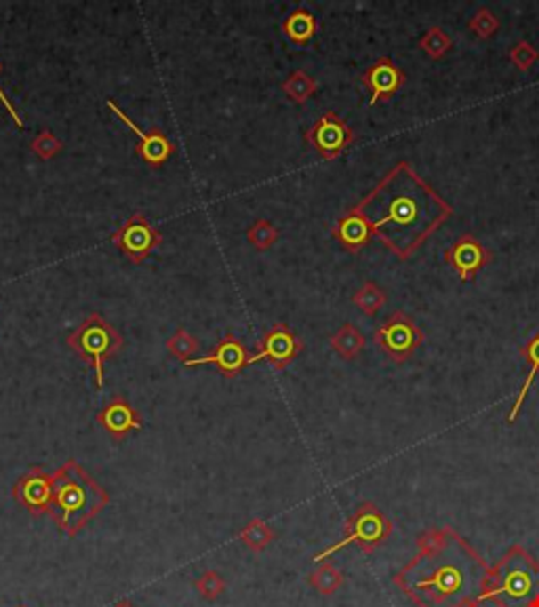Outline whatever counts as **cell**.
<instances>
[{"instance_id":"836d02e7","label":"cell","mask_w":539,"mask_h":607,"mask_svg":"<svg viewBox=\"0 0 539 607\" xmlns=\"http://www.w3.org/2000/svg\"><path fill=\"white\" fill-rule=\"evenodd\" d=\"M114 607H135V605H133L131 601H118V603H116Z\"/></svg>"},{"instance_id":"30bf717a","label":"cell","mask_w":539,"mask_h":607,"mask_svg":"<svg viewBox=\"0 0 539 607\" xmlns=\"http://www.w3.org/2000/svg\"><path fill=\"white\" fill-rule=\"evenodd\" d=\"M53 472L49 475L45 468L32 466L13 485V498L34 517H40V514L49 513L53 504Z\"/></svg>"},{"instance_id":"d6a6232c","label":"cell","mask_w":539,"mask_h":607,"mask_svg":"<svg viewBox=\"0 0 539 607\" xmlns=\"http://www.w3.org/2000/svg\"><path fill=\"white\" fill-rule=\"evenodd\" d=\"M455 607H483V605H480V601L477 597H466V599H461Z\"/></svg>"},{"instance_id":"1f68e13d","label":"cell","mask_w":539,"mask_h":607,"mask_svg":"<svg viewBox=\"0 0 539 607\" xmlns=\"http://www.w3.org/2000/svg\"><path fill=\"white\" fill-rule=\"evenodd\" d=\"M0 70H3V68H0ZM0 103H3V106L9 110V114H11V119H13V123H15L17 127H23V120L20 119V114H17V110H15V106H13V103H11V100H9V97H7V95H4L3 86H0Z\"/></svg>"},{"instance_id":"ba28073f","label":"cell","mask_w":539,"mask_h":607,"mask_svg":"<svg viewBox=\"0 0 539 607\" xmlns=\"http://www.w3.org/2000/svg\"><path fill=\"white\" fill-rule=\"evenodd\" d=\"M112 242L133 264L143 262L162 242V236L143 213H133L112 234Z\"/></svg>"},{"instance_id":"5bb4252c","label":"cell","mask_w":539,"mask_h":607,"mask_svg":"<svg viewBox=\"0 0 539 607\" xmlns=\"http://www.w3.org/2000/svg\"><path fill=\"white\" fill-rule=\"evenodd\" d=\"M106 106H108V110H112V112L116 114V119H118L120 123H123L125 127H129V129L137 135L135 152H137L139 159L146 160V163L152 165V167H160L162 163H167V160H169V156L173 154V144L169 142V137H167L165 133L159 131V129L142 131L129 117H127L123 110L116 106L114 100H106Z\"/></svg>"},{"instance_id":"d4e9b609","label":"cell","mask_w":539,"mask_h":607,"mask_svg":"<svg viewBox=\"0 0 539 607\" xmlns=\"http://www.w3.org/2000/svg\"><path fill=\"white\" fill-rule=\"evenodd\" d=\"M417 45H420V49L424 51L430 60H443V57L451 51V47H453V40H451V37L443 30V28L432 26L421 34L420 43Z\"/></svg>"},{"instance_id":"9a60e30c","label":"cell","mask_w":539,"mask_h":607,"mask_svg":"<svg viewBox=\"0 0 539 607\" xmlns=\"http://www.w3.org/2000/svg\"><path fill=\"white\" fill-rule=\"evenodd\" d=\"M363 85L369 89V106H378L380 102L390 100L401 91L404 85V72L394 63L390 57H380L378 62H373L363 74Z\"/></svg>"},{"instance_id":"f1b7e54d","label":"cell","mask_w":539,"mask_h":607,"mask_svg":"<svg viewBox=\"0 0 539 607\" xmlns=\"http://www.w3.org/2000/svg\"><path fill=\"white\" fill-rule=\"evenodd\" d=\"M508 60L514 63V68H517V70L529 72L539 60V51L533 47L529 40L523 38L508 51Z\"/></svg>"},{"instance_id":"f546056e","label":"cell","mask_w":539,"mask_h":607,"mask_svg":"<svg viewBox=\"0 0 539 607\" xmlns=\"http://www.w3.org/2000/svg\"><path fill=\"white\" fill-rule=\"evenodd\" d=\"M247 239L255 247V250L265 251V250H270V247L276 242L278 230L272 226L270 222H265V219H259V222H255L253 226L247 230Z\"/></svg>"},{"instance_id":"52a82bcc","label":"cell","mask_w":539,"mask_h":607,"mask_svg":"<svg viewBox=\"0 0 539 607\" xmlns=\"http://www.w3.org/2000/svg\"><path fill=\"white\" fill-rule=\"evenodd\" d=\"M373 342L394 363H404L424 344V332L415 325L407 312L394 310L378 327Z\"/></svg>"},{"instance_id":"603a6c76","label":"cell","mask_w":539,"mask_h":607,"mask_svg":"<svg viewBox=\"0 0 539 607\" xmlns=\"http://www.w3.org/2000/svg\"><path fill=\"white\" fill-rule=\"evenodd\" d=\"M282 91H285L289 100H293L295 103H306L318 91V83L316 78H312L306 70H295L289 74V78L282 83Z\"/></svg>"},{"instance_id":"ac0fdd59","label":"cell","mask_w":539,"mask_h":607,"mask_svg":"<svg viewBox=\"0 0 539 607\" xmlns=\"http://www.w3.org/2000/svg\"><path fill=\"white\" fill-rule=\"evenodd\" d=\"M520 357H523L525 361L529 363L531 369H529V373H527L523 386H520L519 395H517V398H514L512 409H510V414L506 418L510 424H514V422H517L520 409H523L527 397H529L533 381H535V378L539 375V332L533 335V338H529V342H527L525 346H520Z\"/></svg>"},{"instance_id":"ffe728a7","label":"cell","mask_w":539,"mask_h":607,"mask_svg":"<svg viewBox=\"0 0 539 607\" xmlns=\"http://www.w3.org/2000/svg\"><path fill=\"white\" fill-rule=\"evenodd\" d=\"M329 344H331V349L338 352L344 361H352V358H356L364 350L367 338H364L363 332L356 325L346 323V325H341L338 332L331 335Z\"/></svg>"},{"instance_id":"7a4b0ae2","label":"cell","mask_w":539,"mask_h":607,"mask_svg":"<svg viewBox=\"0 0 539 607\" xmlns=\"http://www.w3.org/2000/svg\"><path fill=\"white\" fill-rule=\"evenodd\" d=\"M486 571L480 553L451 529L447 545L430 554L417 553L392 582L417 607H455L461 599L478 597Z\"/></svg>"},{"instance_id":"83f0119b","label":"cell","mask_w":539,"mask_h":607,"mask_svg":"<svg viewBox=\"0 0 539 607\" xmlns=\"http://www.w3.org/2000/svg\"><path fill=\"white\" fill-rule=\"evenodd\" d=\"M194 588L199 591L202 599L207 601H216L224 595L225 591V580L219 576V571L216 570H207L205 574H200L194 580Z\"/></svg>"},{"instance_id":"2e32d148","label":"cell","mask_w":539,"mask_h":607,"mask_svg":"<svg viewBox=\"0 0 539 607\" xmlns=\"http://www.w3.org/2000/svg\"><path fill=\"white\" fill-rule=\"evenodd\" d=\"M97 422L103 431L108 432L114 441H123L127 435L139 431L143 426L142 415L125 397H112L106 403V407L97 414Z\"/></svg>"},{"instance_id":"9c48e42d","label":"cell","mask_w":539,"mask_h":607,"mask_svg":"<svg viewBox=\"0 0 539 607\" xmlns=\"http://www.w3.org/2000/svg\"><path fill=\"white\" fill-rule=\"evenodd\" d=\"M306 140L324 160H333L346 148L352 146V142L356 140V133L344 123V119L329 110L310 127L306 133Z\"/></svg>"},{"instance_id":"44dd1931","label":"cell","mask_w":539,"mask_h":607,"mask_svg":"<svg viewBox=\"0 0 539 607\" xmlns=\"http://www.w3.org/2000/svg\"><path fill=\"white\" fill-rule=\"evenodd\" d=\"M308 584L318 595H323V597H331V595L339 591L341 584H344V574H341V570L335 568L333 563L323 561V563H318V568L308 576Z\"/></svg>"},{"instance_id":"4316f807","label":"cell","mask_w":539,"mask_h":607,"mask_svg":"<svg viewBox=\"0 0 539 607\" xmlns=\"http://www.w3.org/2000/svg\"><path fill=\"white\" fill-rule=\"evenodd\" d=\"M199 342L194 340V335H190L185 329H177L176 333L167 340V350L171 352L173 357L179 358V361L188 363L190 358H194L196 352H199Z\"/></svg>"},{"instance_id":"6da1fadb","label":"cell","mask_w":539,"mask_h":607,"mask_svg":"<svg viewBox=\"0 0 539 607\" xmlns=\"http://www.w3.org/2000/svg\"><path fill=\"white\" fill-rule=\"evenodd\" d=\"M367 196L373 202H384L378 216L369 219L375 236L398 259H409L453 216V207L434 193L407 160L394 167Z\"/></svg>"},{"instance_id":"5b68a950","label":"cell","mask_w":539,"mask_h":607,"mask_svg":"<svg viewBox=\"0 0 539 607\" xmlns=\"http://www.w3.org/2000/svg\"><path fill=\"white\" fill-rule=\"evenodd\" d=\"M68 346L95 372V386L103 389V363L123 349V335L102 315L93 312L68 335Z\"/></svg>"},{"instance_id":"d6986e66","label":"cell","mask_w":539,"mask_h":607,"mask_svg":"<svg viewBox=\"0 0 539 607\" xmlns=\"http://www.w3.org/2000/svg\"><path fill=\"white\" fill-rule=\"evenodd\" d=\"M316 30H318L316 17L306 9H295L293 13L282 21V32L287 34V38L291 40V43L299 45V47L308 45L310 40L314 38Z\"/></svg>"},{"instance_id":"8992f818","label":"cell","mask_w":539,"mask_h":607,"mask_svg":"<svg viewBox=\"0 0 539 607\" xmlns=\"http://www.w3.org/2000/svg\"><path fill=\"white\" fill-rule=\"evenodd\" d=\"M392 534V521L380 511L378 504L373 502H363L361 506L352 513V517L347 519L344 525V536L339 542L327 546L324 551L314 554L316 563H323L329 557H333L335 553L341 551L346 546H358L363 553L371 554L373 551L384 545L388 536Z\"/></svg>"},{"instance_id":"cb8c5ba5","label":"cell","mask_w":539,"mask_h":607,"mask_svg":"<svg viewBox=\"0 0 539 607\" xmlns=\"http://www.w3.org/2000/svg\"><path fill=\"white\" fill-rule=\"evenodd\" d=\"M386 302H388L386 291L373 281L364 283L355 296H352V304H356V308L363 310L367 316L378 315V312L384 308Z\"/></svg>"},{"instance_id":"484cf974","label":"cell","mask_w":539,"mask_h":607,"mask_svg":"<svg viewBox=\"0 0 539 607\" xmlns=\"http://www.w3.org/2000/svg\"><path fill=\"white\" fill-rule=\"evenodd\" d=\"M500 17H497L494 11L486 9V7H480L477 9V13L470 17V21H468V30L477 34L480 40H489L494 38L497 32H500Z\"/></svg>"},{"instance_id":"e575fe53","label":"cell","mask_w":539,"mask_h":607,"mask_svg":"<svg viewBox=\"0 0 539 607\" xmlns=\"http://www.w3.org/2000/svg\"><path fill=\"white\" fill-rule=\"evenodd\" d=\"M20 607H23V605H20Z\"/></svg>"},{"instance_id":"7c38bea8","label":"cell","mask_w":539,"mask_h":607,"mask_svg":"<svg viewBox=\"0 0 539 607\" xmlns=\"http://www.w3.org/2000/svg\"><path fill=\"white\" fill-rule=\"evenodd\" d=\"M445 262L455 270L460 281L470 283L477 275L491 262V251L480 242L477 236L461 234L453 245L445 251Z\"/></svg>"},{"instance_id":"e0dca14e","label":"cell","mask_w":539,"mask_h":607,"mask_svg":"<svg viewBox=\"0 0 539 607\" xmlns=\"http://www.w3.org/2000/svg\"><path fill=\"white\" fill-rule=\"evenodd\" d=\"M373 236H375L373 224H371V219L364 216L361 207L356 205L352 207L346 216H341L338 219V224L333 226V239L350 253L363 251Z\"/></svg>"},{"instance_id":"4fadbf2b","label":"cell","mask_w":539,"mask_h":607,"mask_svg":"<svg viewBox=\"0 0 539 607\" xmlns=\"http://www.w3.org/2000/svg\"><path fill=\"white\" fill-rule=\"evenodd\" d=\"M188 367H199V365H216L217 372L225 375V378H236L242 369L251 365V352L245 349V344L241 342L234 335H225L222 338L216 349H213L205 357H194L188 363H184Z\"/></svg>"},{"instance_id":"4dcf8cb0","label":"cell","mask_w":539,"mask_h":607,"mask_svg":"<svg viewBox=\"0 0 539 607\" xmlns=\"http://www.w3.org/2000/svg\"><path fill=\"white\" fill-rule=\"evenodd\" d=\"M32 150L37 152L38 159H43V160H51V159H55L57 154L61 152V142L57 140V137L53 135L51 131H40L37 137L32 140Z\"/></svg>"},{"instance_id":"7402d4cb","label":"cell","mask_w":539,"mask_h":607,"mask_svg":"<svg viewBox=\"0 0 539 607\" xmlns=\"http://www.w3.org/2000/svg\"><path fill=\"white\" fill-rule=\"evenodd\" d=\"M239 540L242 546H247L251 553H264L272 542H274V529L262 519H251L245 528L241 529Z\"/></svg>"},{"instance_id":"277c9868","label":"cell","mask_w":539,"mask_h":607,"mask_svg":"<svg viewBox=\"0 0 539 607\" xmlns=\"http://www.w3.org/2000/svg\"><path fill=\"white\" fill-rule=\"evenodd\" d=\"M497 607H539V563L525 546L512 545L486 571L477 597Z\"/></svg>"},{"instance_id":"3957f363","label":"cell","mask_w":539,"mask_h":607,"mask_svg":"<svg viewBox=\"0 0 539 607\" xmlns=\"http://www.w3.org/2000/svg\"><path fill=\"white\" fill-rule=\"evenodd\" d=\"M53 475V504L49 514L63 534L74 537L108 506L110 496L77 460H68Z\"/></svg>"},{"instance_id":"8fae6325","label":"cell","mask_w":539,"mask_h":607,"mask_svg":"<svg viewBox=\"0 0 539 607\" xmlns=\"http://www.w3.org/2000/svg\"><path fill=\"white\" fill-rule=\"evenodd\" d=\"M304 350V342L289 329L285 323L270 327L259 340L257 350L251 355V363L268 361L276 369H285Z\"/></svg>"}]
</instances>
